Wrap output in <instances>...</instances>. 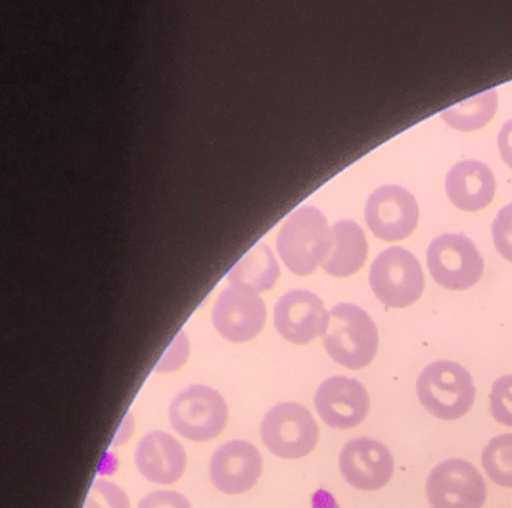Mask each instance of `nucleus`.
<instances>
[{"instance_id":"f257e3e1","label":"nucleus","mask_w":512,"mask_h":508,"mask_svg":"<svg viewBox=\"0 0 512 508\" xmlns=\"http://www.w3.org/2000/svg\"><path fill=\"white\" fill-rule=\"evenodd\" d=\"M332 248V229L317 208L302 206L286 217L277 234V250L286 269L309 277L325 263Z\"/></svg>"},{"instance_id":"f03ea898","label":"nucleus","mask_w":512,"mask_h":508,"mask_svg":"<svg viewBox=\"0 0 512 508\" xmlns=\"http://www.w3.org/2000/svg\"><path fill=\"white\" fill-rule=\"evenodd\" d=\"M326 353L342 367L365 369L378 351V330L371 315L353 303H338L330 309L325 334Z\"/></svg>"},{"instance_id":"7ed1b4c3","label":"nucleus","mask_w":512,"mask_h":508,"mask_svg":"<svg viewBox=\"0 0 512 508\" xmlns=\"http://www.w3.org/2000/svg\"><path fill=\"white\" fill-rule=\"evenodd\" d=\"M420 405L440 420H459L470 413L476 388L470 372L453 361L430 363L417 380Z\"/></svg>"},{"instance_id":"20e7f679","label":"nucleus","mask_w":512,"mask_h":508,"mask_svg":"<svg viewBox=\"0 0 512 508\" xmlns=\"http://www.w3.org/2000/svg\"><path fill=\"white\" fill-rule=\"evenodd\" d=\"M169 422L177 434L190 441L219 438L229 424V407L223 395L210 386L192 384L169 407Z\"/></svg>"},{"instance_id":"39448f33","label":"nucleus","mask_w":512,"mask_h":508,"mask_svg":"<svg viewBox=\"0 0 512 508\" xmlns=\"http://www.w3.org/2000/svg\"><path fill=\"white\" fill-rule=\"evenodd\" d=\"M319 436V424L298 403H280L265 415L261 424L265 447L284 461H298L313 453Z\"/></svg>"},{"instance_id":"423d86ee","label":"nucleus","mask_w":512,"mask_h":508,"mask_svg":"<svg viewBox=\"0 0 512 508\" xmlns=\"http://www.w3.org/2000/svg\"><path fill=\"white\" fill-rule=\"evenodd\" d=\"M428 271L447 290L463 292L480 282L484 257L465 234L449 232L434 238L428 246Z\"/></svg>"},{"instance_id":"0eeeda50","label":"nucleus","mask_w":512,"mask_h":508,"mask_svg":"<svg viewBox=\"0 0 512 508\" xmlns=\"http://www.w3.org/2000/svg\"><path fill=\"white\" fill-rule=\"evenodd\" d=\"M369 282L374 296L392 309L413 305L424 292L419 259L403 248H388L376 255Z\"/></svg>"},{"instance_id":"6e6552de","label":"nucleus","mask_w":512,"mask_h":508,"mask_svg":"<svg viewBox=\"0 0 512 508\" xmlns=\"http://www.w3.org/2000/svg\"><path fill=\"white\" fill-rule=\"evenodd\" d=\"M426 497L432 508H482L488 487L472 462L449 459L430 472Z\"/></svg>"},{"instance_id":"1a4fd4ad","label":"nucleus","mask_w":512,"mask_h":508,"mask_svg":"<svg viewBox=\"0 0 512 508\" xmlns=\"http://www.w3.org/2000/svg\"><path fill=\"white\" fill-rule=\"evenodd\" d=\"M420 209L415 196L403 186L376 188L367 200L365 221L376 238L397 242L409 238L419 225Z\"/></svg>"},{"instance_id":"9d476101","label":"nucleus","mask_w":512,"mask_h":508,"mask_svg":"<svg viewBox=\"0 0 512 508\" xmlns=\"http://www.w3.org/2000/svg\"><path fill=\"white\" fill-rule=\"evenodd\" d=\"M211 321L225 340L242 344L254 340L263 330L267 321V307L256 292L229 286L215 301Z\"/></svg>"},{"instance_id":"9b49d317","label":"nucleus","mask_w":512,"mask_h":508,"mask_svg":"<svg viewBox=\"0 0 512 508\" xmlns=\"http://www.w3.org/2000/svg\"><path fill=\"white\" fill-rule=\"evenodd\" d=\"M330 311L323 300L309 290H290L275 305V326L280 336L296 346L311 344L325 336Z\"/></svg>"},{"instance_id":"f8f14e48","label":"nucleus","mask_w":512,"mask_h":508,"mask_svg":"<svg viewBox=\"0 0 512 508\" xmlns=\"http://www.w3.org/2000/svg\"><path fill=\"white\" fill-rule=\"evenodd\" d=\"M396 470L392 451L376 439H351L340 453L344 480L359 491H378L390 484Z\"/></svg>"},{"instance_id":"ddd939ff","label":"nucleus","mask_w":512,"mask_h":508,"mask_svg":"<svg viewBox=\"0 0 512 508\" xmlns=\"http://www.w3.org/2000/svg\"><path fill=\"white\" fill-rule=\"evenodd\" d=\"M263 474V457L254 443L234 439L221 445L210 461L211 484L225 495H242L256 487Z\"/></svg>"},{"instance_id":"4468645a","label":"nucleus","mask_w":512,"mask_h":508,"mask_svg":"<svg viewBox=\"0 0 512 508\" xmlns=\"http://www.w3.org/2000/svg\"><path fill=\"white\" fill-rule=\"evenodd\" d=\"M315 409L326 426L351 430L363 424L369 415L371 399L361 382L346 376H332L317 388Z\"/></svg>"},{"instance_id":"2eb2a0df","label":"nucleus","mask_w":512,"mask_h":508,"mask_svg":"<svg viewBox=\"0 0 512 508\" xmlns=\"http://www.w3.org/2000/svg\"><path fill=\"white\" fill-rule=\"evenodd\" d=\"M135 464L142 478L158 485L177 484L187 472L185 447L165 432H150L140 439Z\"/></svg>"},{"instance_id":"dca6fc26","label":"nucleus","mask_w":512,"mask_h":508,"mask_svg":"<svg viewBox=\"0 0 512 508\" xmlns=\"http://www.w3.org/2000/svg\"><path fill=\"white\" fill-rule=\"evenodd\" d=\"M495 175L486 163L465 160L455 163L445 177V192L449 202L463 211L488 208L495 198Z\"/></svg>"},{"instance_id":"f3484780","label":"nucleus","mask_w":512,"mask_h":508,"mask_svg":"<svg viewBox=\"0 0 512 508\" xmlns=\"http://www.w3.org/2000/svg\"><path fill=\"white\" fill-rule=\"evenodd\" d=\"M369 255V242L363 229L350 219L332 225V248L323 263L330 277L346 278L361 271Z\"/></svg>"},{"instance_id":"a211bd4d","label":"nucleus","mask_w":512,"mask_h":508,"mask_svg":"<svg viewBox=\"0 0 512 508\" xmlns=\"http://www.w3.org/2000/svg\"><path fill=\"white\" fill-rule=\"evenodd\" d=\"M279 278V261L267 244H256L227 275L231 286H238L256 294L273 290Z\"/></svg>"},{"instance_id":"6ab92c4d","label":"nucleus","mask_w":512,"mask_h":508,"mask_svg":"<svg viewBox=\"0 0 512 508\" xmlns=\"http://www.w3.org/2000/svg\"><path fill=\"white\" fill-rule=\"evenodd\" d=\"M499 108V93L495 89L486 93L476 94L461 104L443 110L442 119L457 131L472 133L486 127L497 114Z\"/></svg>"},{"instance_id":"aec40b11","label":"nucleus","mask_w":512,"mask_h":508,"mask_svg":"<svg viewBox=\"0 0 512 508\" xmlns=\"http://www.w3.org/2000/svg\"><path fill=\"white\" fill-rule=\"evenodd\" d=\"M482 466L493 484L512 489V434L489 441L482 453Z\"/></svg>"},{"instance_id":"412c9836","label":"nucleus","mask_w":512,"mask_h":508,"mask_svg":"<svg viewBox=\"0 0 512 508\" xmlns=\"http://www.w3.org/2000/svg\"><path fill=\"white\" fill-rule=\"evenodd\" d=\"M83 508H131V501L119 485L110 480H96Z\"/></svg>"},{"instance_id":"4be33fe9","label":"nucleus","mask_w":512,"mask_h":508,"mask_svg":"<svg viewBox=\"0 0 512 508\" xmlns=\"http://www.w3.org/2000/svg\"><path fill=\"white\" fill-rule=\"evenodd\" d=\"M489 409L499 424L512 428V374L501 376L493 382L489 393Z\"/></svg>"},{"instance_id":"5701e85b","label":"nucleus","mask_w":512,"mask_h":508,"mask_svg":"<svg viewBox=\"0 0 512 508\" xmlns=\"http://www.w3.org/2000/svg\"><path fill=\"white\" fill-rule=\"evenodd\" d=\"M491 234L495 250L512 263V204L497 213L491 225Z\"/></svg>"},{"instance_id":"b1692460","label":"nucleus","mask_w":512,"mask_h":508,"mask_svg":"<svg viewBox=\"0 0 512 508\" xmlns=\"http://www.w3.org/2000/svg\"><path fill=\"white\" fill-rule=\"evenodd\" d=\"M188 355H190V342L185 332L177 334V338L173 340V344L162 355V359L156 365V372H173L179 370L187 363Z\"/></svg>"},{"instance_id":"393cba45","label":"nucleus","mask_w":512,"mask_h":508,"mask_svg":"<svg viewBox=\"0 0 512 508\" xmlns=\"http://www.w3.org/2000/svg\"><path fill=\"white\" fill-rule=\"evenodd\" d=\"M139 508H192V505L183 493L154 491L140 501Z\"/></svg>"},{"instance_id":"a878e982","label":"nucleus","mask_w":512,"mask_h":508,"mask_svg":"<svg viewBox=\"0 0 512 508\" xmlns=\"http://www.w3.org/2000/svg\"><path fill=\"white\" fill-rule=\"evenodd\" d=\"M497 144H499V152H501L503 162L507 163L512 169V119L501 127Z\"/></svg>"}]
</instances>
